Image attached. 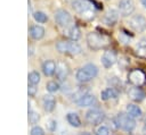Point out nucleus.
<instances>
[{
	"label": "nucleus",
	"instance_id": "obj_1",
	"mask_svg": "<svg viewBox=\"0 0 146 135\" xmlns=\"http://www.w3.org/2000/svg\"><path fill=\"white\" fill-rule=\"evenodd\" d=\"M98 74V68L96 65L94 64H87L84 65L82 68L78 69L75 77L79 82L81 83H87L89 81H91L92 78H95Z\"/></svg>",
	"mask_w": 146,
	"mask_h": 135
},
{
	"label": "nucleus",
	"instance_id": "obj_2",
	"mask_svg": "<svg viewBox=\"0 0 146 135\" xmlns=\"http://www.w3.org/2000/svg\"><path fill=\"white\" fill-rule=\"evenodd\" d=\"M72 8L76 14L84 18H91L94 17V7L90 2L87 0H72L71 1Z\"/></svg>",
	"mask_w": 146,
	"mask_h": 135
},
{
	"label": "nucleus",
	"instance_id": "obj_3",
	"mask_svg": "<svg viewBox=\"0 0 146 135\" xmlns=\"http://www.w3.org/2000/svg\"><path fill=\"white\" fill-rule=\"evenodd\" d=\"M87 43L90 49L98 50V49L105 48L108 44V39L104 34H100L97 32H90L87 35Z\"/></svg>",
	"mask_w": 146,
	"mask_h": 135
},
{
	"label": "nucleus",
	"instance_id": "obj_4",
	"mask_svg": "<svg viewBox=\"0 0 146 135\" xmlns=\"http://www.w3.org/2000/svg\"><path fill=\"white\" fill-rule=\"evenodd\" d=\"M114 121H115V124L119 128H121L125 132H131L136 127V120L129 113H124V112L117 113Z\"/></svg>",
	"mask_w": 146,
	"mask_h": 135
},
{
	"label": "nucleus",
	"instance_id": "obj_5",
	"mask_svg": "<svg viewBox=\"0 0 146 135\" xmlns=\"http://www.w3.org/2000/svg\"><path fill=\"white\" fill-rule=\"evenodd\" d=\"M56 49L60 53H66L72 56L80 54L82 51L81 47L76 43V41H59L56 43Z\"/></svg>",
	"mask_w": 146,
	"mask_h": 135
},
{
	"label": "nucleus",
	"instance_id": "obj_6",
	"mask_svg": "<svg viewBox=\"0 0 146 135\" xmlns=\"http://www.w3.org/2000/svg\"><path fill=\"white\" fill-rule=\"evenodd\" d=\"M128 26L135 32H143L146 29V18L140 14L132 15L128 20Z\"/></svg>",
	"mask_w": 146,
	"mask_h": 135
},
{
	"label": "nucleus",
	"instance_id": "obj_7",
	"mask_svg": "<svg viewBox=\"0 0 146 135\" xmlns=\"http://www.w3.org/2000/svg\"><path fill=\"white\" fill-rule=\"evenodd\" d=\"M55 20L58 26L60 27H68L72 24V16L67 10L58 9L55 12Z\"/></svg>",
	"mask_w": 146,
	"mask_h": 135
},
{
	"label": "nucleus",
	"instance_id": "obj_8",
	"mask_svg": "<svg viewBox=\"0 0 146 135\" xmlns=\"http://www.w3.org/2000/svg\"><path fill=\"white\" fill-rule=\"evenodd\" d=\"M128 81L135 86H141L146 82V75L141 69H132L128 74Z\"/></svg>",
	"mask_w": 146,
	"mask_h": 135
},
{
	"label": "nucleus",
	"instance_id": "obj_9",
	"mask_svg": "<svg viewBox=\"0 0 146 135\" xmlns=\"http://www.w3.org/2000/svg\"><path fill=\"white\" fill-rule=\"evenodd\" d=\"M105 118V115L99 109H90L86 113V120L90 125H98Z\"/></svg>",
	"mask_w": 146,
	"mask_h": 135
},
{
	"label": "nucleus",
	"instance_id": "obj_10",
	"mask_svg": "<svg viewBox=\"0 0 146 135\" xmlns=\"http://www.w3.org/2000/svg\"><path fill=\"white\" fill-rule=\"evenodd\" d=\"M135 10L133 0H120L119 1V11L122 16H130Z\"/></svg>",
	"mask_w": 146,
	"mask_h": 135
},
{
	"label": "nucleus",
	"instance_id": "obj_11",
	"mask_svg": "<svg viewBox=\"0 0 146 135\" xmlns=\"http://www.w3.org/2000/svg\"><path fill=\"white\" fill-rule=\"evenodd\" d=\"M119 16H120V11H119L117 9L110 8V9L105 12V15H104V17H103V22H104L106 25H108V26H113V25H115V24L117 23Z\"/></svg>",
	"mask_w": 146,
	"mask_h": 135
},
{
	"label": "nucleus",
	"instance_id": "obj_12",
	"mask_svg": "<svg viewBox=\"0 0 146 135\" xmlns=\"http://www.w3.org/2000/svg\"><path fill=\"white\" fill-rule=\"evenodd\" d=\"M128 95L129 98L132 100V101H136V102H140L145 99L146 96V93L143 88H140L139 86H132L128 90Z\"/></svg>",
	"mask_w": 146,
	"mask_h": 135
},
{
	"label": "nucleus",
	"instance_id": "obj_13",
	"mask_svg": "<svg viewBox=\"0 0 146 135\" xmlns=\"http://www.w3.org/2000/svg\"><path fill=\"white\" fill-rule=\"evenodd\" d=\"M116 62V54L114 51L112 50H107L103 53L102 56V64L105 68H110L112 67L114 64Z\"/></svg>",
	"mask_w": 146,
	"mask_h": 135
},
{
	"label": "nucleus",
	"instance_id": "obj_14",
	"mask_svg": "<svg viewBox=\"0 0 146 135\" xmlns=\"http://www.w3.org/2000/svg\"><path fill=\"white\" fill-rule=\"evenodd\" d=\"M95 102H96V98H95L94 94H90V93L83 94L82 96H80V98L76 100V104H78L79 107H90V106H92Z\"/></svg>",
	"mask_w": 146,
	"mask_h": 135
},
{
	"label": "nucleus",
	"instance_id": "obj_15",
	"mask_svg": "<svg viewBox=\"0 0 146 135\" xmlns=\"http://www.w3.org/2000/svg\"><path fill=\"white\" fill-rule=\"evenodd\" d=\"M42 104H43V109L47 112H51L56 107V100H55V98L52 95L47 94L42 99Z\"/></svg>",
	"mask_w": 146,
	"mask_h": 135
},
{
	"label": "nucleus",
	"instance_id": "obj_16",
	"mask_svg": "<svg viewBox=\"0 0 146 135\" xmlns=\"http://www.w3.org/2000/svg\"><path fill=\"white\" fill-rule=\"evenodd\" d=\"M30 36L33 40H41L44 36V28L40 25H32L30 27Z\"/></svg>",
	"mask_w": 146,
	"mask_h": 135
},
{
	"label": "nucleus",
	"instance_id": "obj_17",
	"mask_svg": "<svg viewBox=\"0 0 146 135\" xmlns=\"http://www.w3.org/2000/svg\"><path fill=\"white\" fill-rule=\"evenodd\" d=\"M56 64L55 61L52 60H46L43 64H42V71L46 76H52L55 75V71H56Z\"/></svg>",
	"mask_w": 146,
	"mask_h": 135
},
{
	"label": "nucleus",
	"instance_id": "obj_18",
	"mask_svg": "<svg viewBox=\"0 0 146 135\" xmlns=\"http://www.w3.org/2000/svg\"><path fill=\"white\" fill-rule=\"evenodd\" d=\"M55 75H56V77L58 79L64 81L67 77V75H68V68H67V66L64 62H58L57 66H56Z\"/></svg>",
	"mask_w": 146,
	"mask_h": 135
},
{
	"label": "nucleus",
	"instance_id": "obj_19",
	"mask_svg": "<svg viewBox=\"0 0 146 135\" xmlns=\"http://www.w3.org/2000/svg\"><path fill=\"white\" fill-rule=\"evenodd\" d=\"M117 95H119V91L115 90L114 87H107V88H105L104 91H102V93H100V98H102V100H104V101L112 100V99H116Z\"/></svg>",
	"mask_w": 146,
	"mask_h": 135
},
{
	"label": "nucleus",
	"instance_id": "obj_20",
	"mask_svg": "<svg viewBox=\"0 0 146 135\" xmlns=\"http://www.w3.org/2000/svg\"><path fill=\"white\" fill-rule=\"evenodd\" d=\"M66 34H67V36L72 41H78L81 37V31H80V28L76 25L68 26L67 27V31H66Z\"/></svg>",
	"mask_w": 146,
	"mask_h": 135
},
{
	"label": "nucleus",
	"instance_id": "obj_21",
	"mask_svg": "<svg viewBox=\"0 0 146 135\" xmlns=\"http://www.w3.org/2000/svg\"><path fill=\"white\" fill-rule=\"evenodd\" d=\"M127 112H128L131 117H133V118H140L141 115H143V111H141V109L139 108V106H136V104H133V103H129V104L127 106Z\"/></svg>",
	"mask_w": 146,
	"mask_h": 135
},
{
	"label": "nucleus",
	"instance_id": "obj_22",
	"mask_svg": "<svg viewBox=\"0 0 146 135\" xmlns=\"http://www.w3.org/2000/svg\"><path fill=\"white\" fill-rule=\"evenodd\" d=\"M66 120L73 127H80L81 126V120L75 112H68L66 115Z\"/></svg>",
	"mask_w": 146,
	"mask_h": 135
},
{
	"label": "nucleus",
	"instance_id": "obj_23",
	"mask_svg": "<svg viewBox=\"0 0 146 135\" xmlns=\"http://www.w3.org/2000/svg\"><path fill=\"white\" fill-rule=\"evenodd\" d=\"M136 53L140 57H146V40H140L136 44Z\"/></svg>",
	"mask_w": 146,
	"mask_h": 135
},
{
	"label": "nucleus",
	"instance_id": "obj_24",
	"mask_svg": "<svg viewBox=\"0 0 146 135\" xmlns=\"http://www.w3.org/2000/svg\"><path fill=\"white\" fill-rule=\"evenodd\" d=\"M33 18H34L35 22L41 23V24L46 23L48 20V16L43 11H35V12H33Z\"/></svg>",
	"mask_w": 146,
	"mask_h": 135
},
{
	"label": "nucleus",
	"instance_id": "obj_25",
	"mask_svg": "<svg viewBox=\"0 0 146 135\" xmlns=\"http://www.w3.org/2000/svg\"><path fill=\"white\" fill-rule=\"evenodd\" d=\"M27 78H29V83H30V84L36 85V84L40 82V74H39L38 71L33 70V71H31V73L29 74Z\"/></svg>",
	"mask_w": 146,
	"mask_h": 135
},
{
	"label": "nucleus",
	"instance_id": "obj_26",
	"mask_svg": "<svg viewBox=\"0 0 146 135\" xmlns=\"http://www.w3.org/2000/svg\"><path fill=\"white\" fill-rule=\"evenodd\" d=\"M47 91L50 92V93H55L59 90V84L56 82V81H50L47 83Z\"/></svg>",
	"mask_w": 146,
	"mask_h": 135
},
{
	"label": "nucleus",
	"instance_id": "obj_27",
	"mask_svg": "<svg viewBox=\"0 0 146 135\" xmlns=\"http://www.w3.org/2000/svg\"><path fill=\"white\" fill-rule=\"evenodd\" d=\"M39 119H40L39 115L35 113V112H33V111H31V109H30V107H29V121L33 125V124H36Z\"/></svg>",
	"mask_w": 146,
	"mask_h": 135
},
{
	"label": "nucleus",
	"instance_id": "obj_28",
	"mask_svg": "<svg viewBox=\"0 0 146 135\" xmlns=\"http://www.w3.org/2000/svg\"><path fill=\"white\" fill-rule=\"evenodd\" d=\"M95 135H110V129L106 126H99L95 129Z\"/></svg>",
	"mask_w": 146,
	"mask_h": 135
},
{
	"label": "nucleus",
	"instance_id": "obj_29",
	"mask_svg": "<svg viewBox=\"0 0 146 135\" xmlns=\"http://www.w3.org/2000/svg\"><path fill=\"white\" fill-rule=\"evenodd\" d=\"M31 135H44V132L40 126H33L31 129Z\"/></svg>",
	"mask_w": 146,
	"mask_h": 135
},
{
	"label": "nucleus",
	"instance_id": "obj_30",
	"mask_svg": "<svg viewBox=\"0 0 146 135\" xmlns=\"http://www.w3.org/2000/svg\"><path fill=\"white\" fill-rule=\"evenodd\" d=\"M38 92V88L35 87V85L33 84H29V87H27V93H29V96H34Z\"/></svg>",
	"mask_w": 146,
	"mask_h": 135
},
{
	"label": "nucleus",
	"instance_id": "obj_31",
	"mask_svg": "<svg viewBox=\"0 0 146 135\" xmlns=\"http://www.w3.org/2000/svg\"><path fill=\"white\" fill-rule=\"evenodd\" d=\"M47 125H48V128L50 130H55V128H56V121L55 120H49Z\"/></svg>",
	"mask_w": 146,
	"mask_h": 135
},
{
	"label": "nucleus",
	"instance_id": "obj_32",
	"mask_svg": "<svg viewBox=\"0 0 146 135\" xmlns=\"http://www.w3.org/2000/svg\"><path fill=\"white\" fill-rule=\"evenodd\" d=\"M140 2H141V5L144 6V8L146 9V0H140Z\"/></svg>",
	"mask_w": 146,
	"mask_h": 135
},
{
	"label": "nucleus",
	"instance_id": "obj_33",
	"mask_svg": "<svg viewBox=\"0 0 146 135\" xmlns=\"http://www.w3.org/2000/svg\"><path fill=\"white\" fill-rule=\"evenodd\" d=\"M79 135H90V133H88V132H82V133H80Z\"/></svg>",
	"mask_w": 146,
	"mask_h": 135
}]
</instances>
